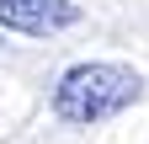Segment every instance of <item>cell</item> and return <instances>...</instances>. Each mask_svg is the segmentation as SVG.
I'll use <instances>...</instances> for the list:
<instances>
[{
	"label": "cell",
	"mask_w": 149,
	"mask_h": 144,
	"mask_svg": "<svg viewBox=\"0 0 149 144\" xmlns=\"http://www.w3.org/2000/svg\"><path fill=\"white\" fill-rule=\"evenodd\" d=\"M139 91H144V80H139L133 64L85 59V64H69L59 75V85H53V117L74 123V128H91V123H107L123 107H133Z\"/></svg>",
	"instance_id": "6da1fadb"
},
{
	"label": "cell",
	"mask_w": 149,
	"mask_h": 144,
	"mask_svg": "<svg viewBox=\"0 0 149 144\" xmlns=\"http://www.w3.org/2000/svg\"><path fill=\"white\" fill-rule=\"evenodd\" d=\"M80 22L74 0H0V27L6 32H27V38H48Z\"/></svg>",
	"instance_id": "7a4b0ae2"
}]
</instances>
